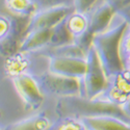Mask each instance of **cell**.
Wrapping results in <instances>:
<instances>
[{
	"label": "cell",
	"mask_w": 130,
	"mask_h": 130,
	"mask_svg": "<svg viewBox=\"0 0 130 130\" xmlns=\"http://www.w3.org/2000/svg\"><path fill=\"white\" fill-rule=\"evenodd\" d=\"M47 130H86V127L80 118L64 117L51 124Z\"/></svg>",
	"instance_id": "obj_19"
},
{
	"label": "cell",
	"mask_w": 130,
	"mask_h": 130,
	"mask_svg": "<svg viewBox=\"0 0 130 130\" xmlns=\"http://www.w3.org/2000/svg\"><path fill=\"white\" fill-rule=\"evenodd\" d=\"M48 71L64 77L81 80L86 71V57L78 56H48Z\"/></svg>",
	"instance_id": "obj_6"
},
{
	"label": "cell",
	"mask_w": 130,
	"mask_h": 130,
	"mask_svg": "<svg viewBox=\"0 0 130 130\" xmlns=\"http://www.w3.org/2000/svg\"><path fill=\"white\" fill-rule=\"evenodd\" d=\"M56 113L60 118L74 117H97V116H112L130 124V119L123 112L121 106L113 105L101 101L97 98L88 99L82 96L63 97L56 105Z\"/></svg>",
	"instance_id": "obj_2"
},
{
	"label": "cell",
	"mask_w": 130,
	"mask_h": 130,
	"mask_svg": "<svg viewBox=\"0 0 130 130\" xmlns=\"http://www.w3.org/2000/svg\"><path fill=\"white\" fill-rule=\"evenodd\" d=\"M13 80L15 90L27 110H37L44 102V93L38 82V79L34 75L24 73L15 77Z\"/></svg>",
	"instance_id": "obj_5"
},
{
	"label": "cell",
	"mask_w": 130,
	"mask_h": 130,
	"mask_svg": "<svg viewBox=\"0 0 130 130\" xmlns=\"http://www.w3.org/2000/svg\"><path fill=\"white\" fill-rule=\"evenodd\" d=\"M13 19L14 16L6 15L0 12V42H1L12 29L13 26Z\"/></svg>",
	"instance_id": "obj_20"
},
{
	"label": "cell",
	"mask_w": 130,
	"mask_h": 130,
	"mask_svg": "<svg viewBox=\"0 0 130 130\" xmlns=\"http://www.w3.org/2000/svg\"><path fill=\"white\" fill-rule=\"evenodd\" d=\"M50 125V119L44 112H40L25 120L12 124L6 128V130H47Z\"/></svg>",
	"instance_id": "obj_14"
},
{
	"label": "cell",
	"mask_w": 130,
	"mask_h": 130,
	"mask_svg": "<svg viewBox=\"0 0 130 130\" xmlns=\"http://www.w3.org/2000/svg\"><path fill=\"white\" fill-rule=\"evenodd\" d=\"M89 22V14L80 13L75 9L64 18L66 27L71 34V36L74 38V40L88 31Z\"/></svg>",
	"instance_id": "obj_13"
},
{
	"label": "cell",
	"mask_w": 130,
	"mask_h": 130,
	"mask_svg": "<svg viewBox=\"0 0 130 130\" xmlns=\"http://www.w3.org/2000/svg\"><path fill=\"white\" fill-rule=\"evenodd\" d=\"M123 63H124V68H127L130 70V54L123 59Z\"/></svg>",
	"instance_id": "obj_27"
},
{
	"label": "cell",
	"mask_w": 130,
	"mask_h": 130,
	"mask_svg": "<svg viewBox=\"0 0 130 130\" xmlns=\"http://www.w3.org/2000/svg\"><path fill=\"white\" fill-rule=\"evenodd\" d=\"M86 130H130V124L112 116L81 118Z\"/></svg>",
	"instance_id": "obj_11"
},
{
	"label": "cell",
	"mask_w": 130,
	"mask_h": 130,
	"mask_svg": "<svg viewBox=\"0 0 130 130\" xmlns=\"http://www.w3.org/2000/svg\"><path fill=\"white\" fill-rule=\"evenodd\" d=\"M74 10L73 5H59L40 8L28 19L26 31L34 29H51Z\"/></svg>",
	"instance_id": "obj_7"
},
{
	"label": "cell",
	"mask_w": 130,
	"mask_h": 130,
	"mask_svg": "<svg viewBox=\"0 0 130 130\" xmlns=\"http://www.w3.org/2000/svg\"><path fill=\"white\" fill-rule=\"evenodd\" d=\"M120 51H121L122 60L130 54V25H128V27H127V29L125 31V34H124V36L122 38Z\"/></svg>",
	"instance_id": "obj_23"
},
{
	"label": "cell",
	"mask_w": 130,
	"mask_h": 130,
	"mask_svg": "<svg viewBox=\"0 0 130 130\" xmlns=\"http://www.w3.org/2000/svg\"><path fill=\"white\" fill-rule=\"evenodd\" d=\"M96 98L101 100V101L107 102V103L121 106L129 97L127 95H125L124 93H122L120 90H118L110 82H108L106 88L104 89V91L100 95L97 96Z\"/></svg>",
	"instance_id": "obj_17"
},
{
	"label": "cell",
	"mask_w": 130,
	"mask_h": 130,
	"mask_svg": "<svg viewBox=\"0 0 130 130\" xmlns=\"http://www.w3.org/2000/svg\"><path fill=\"white\" fill-rule=\"evenodd\" d=\"M127 27L128 24L123 20L122 23L112 28H107L105 31L95 35L93 38L92 46L99 57L107 78L124 69L120 48L122 38Z\"/></svg>",
	"instance_id": "obj_1"
},
{
	"label": "cell",
	"mask_w": 130,
	"mask_h": 130,
	"mask_svg": "<svg viewBox=\"0 0 130 130\" xmlns=\"http://www.w3.org/2000/svg\"><path fill=\"white\" fill-rule=\"evenodd\" d=\"M52 29V28H51ZM51 29H34L25 32L19 47V51L24 53H34L48 47Z\"/></svg>",
	"instance_id": "obj_10"
},
{
	"label": "cell",
	"mask_w": 130,
	"mask_h": 130,
	"mask_svg": "<svg viewBox=\"0 0 130 130\" xmlns=\"http://www.w3.org/2000/svg\"><path fill=\"white\" fill-rule=\"evenodd\" d=\"M28 19L29 18H21L14 16L12 29L8 32V35L0 42V56L5 58L19 51L20 44L26 31Z\"/></svg>",
	"instance_id": "obj_8"
},
{
	"label": "cell",
	"mask_w": 130,
	"mask_h": 130,
	"mask_svg": "<svg viewBox=\"0 0 130 130\" xmlns=\"http://www.w3.org/2000/svg\"><path fill=\"white\" fill-rule=\"evenodd\" d=\"M121 108H122L123 112L130 119V97L121 105Z\"/></svg>",
	"instance_id": "obj_26"
},
{
	"label": "cell",
	"mask_w": 130,
	"mask_h": 130,
	"mask_svg": "<svg viewBox=\"0 0 130 130\" xmlns=\"http://www.w3.org/2000/svg\"><path fill=\"white\" fill-rule=\"evenodd\" d=\"M0 117H1V111H0Z\"/></svg>",
	"instance_id": "obj_29"
},
{
	"label": "cell",
	"mask_w": 130,
	"mask_h": 130,
	"mask_svg": "<svg viewBox=\"0 0 130 130\" xmlns=\"http://www.w3.org/2000/svg\"><path fill=\"white\" fill-rule=\"evenodd\" d=\"M38 9L54 7L59 5H72L73 0H34Z\"/></svg>",
	"instance_id": "obj_22"
},
{
	"label": "cell",
	"mask_w": 130,
	"mask_h": 130,
	"mask_svg": "<svg viewBox=\"0 0 130 130\" xmlns=\"http://www.w3.org/2000/svg\"><path fill=\"white\" fill-rule=\"evenodd\" d=\"M4 7L15 17L30 18L38 9L34 0H3Z\"/></svg>",
	"instance_id": "obj_15"
},
{
	"label": "cell",
	"mask_w": 130,
	"mask_h": 130,
	"mask_svg": "<svg viewBox=\"0 0 130 130\" xmlns=\"http://www.w3.org/2000/svg\"><path fill=\"white\" fill-rule=\"evenodd\" d=\"M104 1L111 4L116 8L117 12L119 9H121V8H123V7H125V6L130 4V0H104Z\"/></svg>",
	"instance_id": "obj_25"
},
{
	"label": "cell",
	"mask_w": 130,
	"mask_h": 130,
	"mask_svg": "<svg viewBox=\"0 0 130 130\" xmlns=\"http://www.w3.org/2000/svg\"><path fill=\"white\" fill-rule=\"evenodd\" d=\"M36 77L43 93L58 96L61 98L81 96V82L79 79L60 76L49 71Z\"/></svg>",
	"instance_id": "obj_4"
},
{
	"label": "cell",
	"mask_w": 130,
	"mask_h": 130,
	"mask_svg": "<svg viewBox=\"0 0 130 130\" xmlns=\"http://www.w3.org/2000/svg\"><path fill=\"white\" fill-rule=\"evenodd\" d=\"M29 53L17 51L4 58L3 61V73L4 76L10 79L28 72L30 67V59L28 57Z\"/></svg>",
	"instance_id": "obj_12"
},
{
	"label": "cell",
	"mask_w": 130,
	"mask_h": 130,
	"mask_svg": "<svg viewBox=\"0 0 130 130\" xmlns=\"http://www.w3.org/2000/svg\"><path fill=\"white\" fill-rule=\"evenodd\" d=\"M0 130H6V129H1V128H0Z\"/></svg>",
	"instance_id": "obj_28"
},
{
	"label": "cell",
	"mask_w": 130,
	"mask_h": 130,
	"mask_svg": "<svg viewBox=\"0 0 130 130\" xmlns=\"http://www.w3.org/2000/svg\"><path fill=\"white\" fill-rule=\"evenodd\" d=\"M117 15H119L128 25H130V4L119 9L117 12Z\"/></svg>",
	"instance_id": "obj_24"
},
{
	"label": "cell",
	"mask_w": 130,
	"mask_h": 130,
	"mask_svg": "<svg viewBox=\"0 0 130 130\" xmlns=\"http://www.w3.org/2000/svg\"><path fill=\"white\" fill-rule=\"evenodd\" d=\"M108 82L115 85L118 90L130 97V70L127 68L117 72L108 78Z\"/></svg>",
	"instance_id": "obj_18"
},
{
	"label": "cell",
	"mask_w": 130,
	"mask_h": 130,
	"mask_svg": "<svg viewBox=\"0 0 130 130\" xmlns=\"http://www.w3.org/2000/svg\"><path fill=\"white\" fill-rule=\"evenodd\" d=\"M99 0H73L72 5L75 10L84 14H89L97 5Z\"/></svg>",
	"instance_id": "obj_21"
},
{
	"label": "cell",
	"mask_w": 130,
	"mask_h": 130,
	"mask_svg": "<svg viewBox=\"0 0 130 130\" xmlns=\"http://www.w3.org/2000/svg\"><path fill=\"white\" fill-rule=\"evenodd\" d=\"M89 16V29L88 31L92 36L105 31L109 26L112 18L117 15L116 8L108 2L102 0V2L96 5Z\"/></svg>",
	"instance_id": "obj_9"
},
{
	"label": "cell",
	"mask_w": 130,
	"mask_h": 130,
	"mask_svg": "<svg viewBox=\"0 0 130 130\" xmlns=\"http://www.w3.org/2000/svg\"><path fill=\"white\" fill-rule=\"evenodd\" d=\"M74 42V38L71 36L69 30L64 24V19L59 22L57 25H55L51 29V38L48 47L54 48V47H60L63 45H68Z\"/></svg>",
	"instance_id": "obj_16"
},
{
	"label": "cell",
	"mask_w": 130,
	"mask_h": 130,
	"mask_svg": "<svg viewBox=\"0 0 130 130\" xmlns=\"http://www.w3.org/2000/svg\"><path fill=\"white\" fill-rule=\"evenodd\" d=\"M86 63L85 74L80 80L81 96L88 99H94L104 91L108 83V78L93 46L86 54Z\"/></svg>",
	"instance_id": "obj_3"
}]
</instances>
